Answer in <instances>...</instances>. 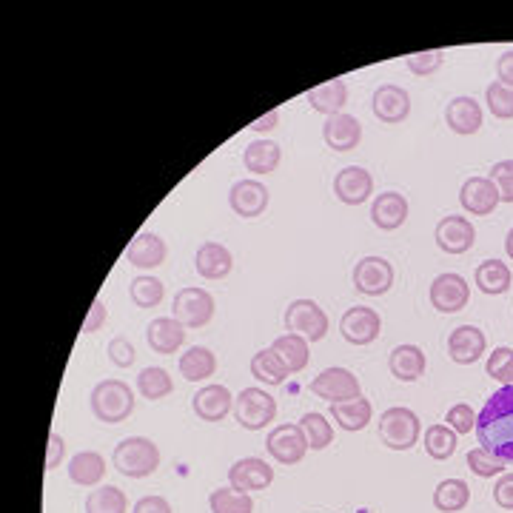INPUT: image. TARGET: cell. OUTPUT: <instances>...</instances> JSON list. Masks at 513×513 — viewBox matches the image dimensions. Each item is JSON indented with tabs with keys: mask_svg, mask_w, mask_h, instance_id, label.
I'll list each match as a JSON object with an SVG mask.
<instances>
[{
	"mask_svg": "<svg viewBox=\"0 0 513 513\" xmlns=\"http://www.w3.org/2000/svg\"><path fill=\"white\" fill-rule=\"evenodd\" d=\"M476 417H479V414H476L468 402H459V405H454V408L445 414V425H448L451 431H456V434H471V431H476Z\"/></svg>",
	"mask_w": 513,
	"mask_h": 513,
	"instance_id": "cell-46",
	"label": "cell"
},
{
	"mask_svg": "<svg viewBox=\"0 0 513 513\" xmlns=\"http://www.w3.org/2000/svg\"><path fill=\"white\" fill-rule=\"evenodd\" d=\"M479 448L491 451L502 462H513V385H502L476 417Z\"/></svg>",
	"mask_w": 513,
	"mask_h": 513,
	"instance_id": "cell-1",
	"label": "cell"
},
{
	"mask_svg": "<svg viewBox=\"0 0 513 513\" xmlns=\"http://www.w3.org/2000/svg\"><path fill=\"white\" fill-rule=\"evenodd\" d=\"M114 468L129 479H146L160 468V448L146 437H126L112 454Z\"/></svg>",
	"mask_w": 513,
	"mask_h": 513,
	"instance_id": "cell-2",
	"label": "cell"
},
{
	"mask_svg": "<svg viewBox=\"0 0 513 513\" xmlns=\"http://www.w3.org/2000/svg\"><path fill=\"white\" fill-rule=\"evenodd\" d=\"M277 417V399L263 388H243L234 397V419L246 431H263Z\"/></svg>",
	"mask_w": 513,
	"mask_h": 513,
	"instance_id": "cell-5",
	"label": "cell"
},
{
	"mask_svg": "<svg viewBox=\"0 0 513 513\" xmlns=\"http://www.w3.org/2000/svg\"><path fill=\"white\" fill-rule=\"evenodd\" d=\"M388 368L399 382H417L428 368V357L419 345H397L388 357Z\"/></svg>",
	"mask_w": 513,
	"mask_h": 513,
	"instance_id": "cell-27",
	"label": "cell"
},
{
	"mask_svg": "<svg viewBox=\"0 0 513 513\" xmlns=\"http://www.w3.org/2000/svg\"><path fill=\"white\" fill-rule=\"evenodd\" d=\"M334 194L340 197L345 206H362L374 194V177L371 171L362 166H345L334 177Z\"/></svg>",
	"mask_w": 513,
	"mask_h": 513,
	"instance_id": "cell-17",
	"label": "cell"
},
{
	"mask_svg": "<svg viewBox=\"0 0 513 513\" xmlns=\"http://www.w3.org/2000/svg\"><path fill=\"white\" fill-rule=\"evenodd\" d=\"M340 331L345 342H351V345H371L382 331L380 314L368 305H354L342 314Z\"/></svg>",
	"mask_w": 513,
	"mask_h": 513,
	"instance_id": "cell-13",
	"label": "cell"
},
{
	"mask_svg": "<svg viewBox=\"0 0 513 513\" xmlns=\"http://www.w3.org/2000/svg\"><path fill=\"white\" fill-rule=\"evenodd\" d=\"M459 203L474 217H488V214H494L502 200H499V191L491 177H468L459 189Z\"/></svg>",
	"mask_w": 513,
	"mask_h": 513,
	"instance_id": "cell-16",
	"label": "cell"
},
{
	"mask_svg": "<svg viewBox=\"0 0 513 513\" xmlns=\"http://www.w3.org/2000/svg\"><path fill=\"white\" fill-rule=\"evenodd\" d=\"M171 317L186 328H206L214 317V297L206 288H183L174 297Z\"/></svg>",
	"mask_w": 513,
	"mask_h": 513,
	"instance_id": "cell-7",
	"label": "cell"
},
{
	"mask_svg": "<svg viewBox=\"0 0 513 513\" xmlns=\"http://www.w3.org/2000/svg\"><path fill=\"white\" fill-rule=\"evenodd\" d=\"M494 502L502 511H513V474H502L494 488Z\"/></svg>",
	"mask_w": 513,
	"mask_h": 513,
	"instance_id": "cell-50",
	"label": "cell"
},
{
	"mask_svg": "<svg viewBox=\"0 0 513 513\" xmlns=\"http://www.w3.org/2000/svg\"><path fill=\"white\" fill-rule=\"evenodd\" d=\"M422 442H425V451H428V456H431V459H437V462H445V459H451V456L456 454V431H451V428H448V425H442V422H437V425H428Z\"/></svg>",
	"mask_w": 513,
	"mask_h": 513,
	"instance_id": "cell-39",
	"label": "cell"
},
{
	"mask_svg": "<svg viewBox=\"0 0 513 513\" xmlns=\"http://www.w3.org/2000/svg\"><path fill=\"white\" fill-rule=\"evenodd\" d=\"M129 294H132V303L137 308H157V305L163 303V297H166V285L160 283L157 277L140 274L129 285Z\"/></svg>",
	"mask_w": 513,
	"mask_h": 513,
	"instance_id": "cell-41",
	"label": "cell"
},
{
	"mask_svg": "<svg viewBox=\"0 0 513 513\" xmlns=\"http://www.w3.org/2000/svg\"><path fill=\"white\" fill-rule=\"evenodd\" d=\"M374 114L382 123L397 126L411 114V95L397 83H382L380 89L374 92Z\"/></svg>",
	"mask_w": 513,
	"mask_h": 513,
	"instance_id": "cell-19",
	"label": "cell"
},
{
	"mask_svg": "<svg viewBox=\"0 0 513 513\" xmlns=\"http://www.w3.org/2000/svg\"><path fill=\"white\" fill-rule=\"evenodd\" d=\"M266 451L280 465H297L308 451V439L300 425H277L266 437Z\"/></svg>",
	"mask_w": 513,
	"mask_h": 513,
	"instance_id": "cell-15",
	"label": "cell"
},
{
	"mask_svg": "<svg viewBox=\"0 0 513 513\" xmlns=\"http://www.w3.org/2000/svg\"><path fill=\"white\" fill-rule=\"evenodd\" d=\"M405 66L414 72V75L425 77L434 75L439 66H442V49H431V52H417V55L405 57Z\"/></svg>",
	"mask_w": 513,
	"mask_h": 513,
	"instance_id": "cell-48",
	"label": "cell"
},
{
	"mask_svg": "<svg viewBox=\"0 0 513 513\" xmlns=\"http://www.w3.org/2000/svg\"><path fill=\"white\" fill-rule=\"evenodd\" d=\"M468 468H471L476 476H482V479H491V476L505 474L508 462H502L499 456H494L491 451H485V448H474V451H468Z\"/></svg>",
	"mask_w": 513,
	"mask_h": 513,
	"instance_id": "cell-44",
	"label": "cell"
},
{
	"mask_svg": "<svg viewBox=\"0 0 513 513\" xmlns=\"http://www.w3.org/2000/svg\"><path fill=\"white\" fill-rule=\"evenodd\" d=\"M268 200H271V191H268L260 180H254V177L237 180V183L231 186V191H228V206H231V211H234L237 217H243V220L260 217V214L268 209Z\"/></svg>",
	"mask_w": 513,
	"mask_h": 513,
	"instance_id": "cell-12",
	"label": "cell"
},
{
	"mask_svg": "<svg viewBox=\"0 0 513 513\" xmlns=\"http://www.w3.org/2000/svg\"><path fill=\"white\" fill-rule=\"evenodd\" d=\"M186 325L177 323L174 317H157L149 323L146 328V342H149V348H152L154 354H160V357H171V354H177L180 348H183V342H186Z\"/></svg>",
	"mask_w": 513,
	"mask_h": 513,
	"instance_id": "cell-20",
	"label": "cell"
},
{
	"mask_svg": "<svg viewBox=\"0 0 513 513\" xmlns=\"http://www.w3.org/2000/svg\"><path fill=\"white\" fill-rule=\"evenodd\" d=\"M109 357H112V362L117 368H129V365H134V360H137L134 345L126 340V337H114V340L109 342Z\"/></svg>",
	"mask_w": 513,
	"mask_h": 513,
	"instance_id": "cell-49",
	"label": "cell"
},
{
	"mask_svg": "<svg viewBox=\"0 0 513 513\" xmlns=\"http://www.w3.org/2000/svg\"><path fill=\"white\" fill-rule=\"evenodd\" d=\"M371 220L382 231H397L408 220V200L399 191H382L371 206Z\"/></svg>",
	"mask_w": 513,
	"mask_h": 513,
	"instance_id": "cell-25",
	"label": "cell"
},
{
	"mask_svg": "<svg viewBox=\"0 0 513 513\" xmlns=\"http://www.w3.org/2000/svg\"><path fill=\"white\" fill-rule=\"evenodd\" d=\"M485 103H488L491 114H494V117H499V120H511L513 117V89L511 86H505V83L494 80V83L485 89Z\"/></svg>",
	"mask_w": 513,
	"mask_h": 513,
	"instance_id": "cell-43",
	"label": "cell"
},
{
	"mask_svg": "<svg viewBox=\"0 0 513 513\" xmlns=\"http://www.w3.org/2000/svg\"><path fill=\"white\" fill-rule=\"evenodd\" d=\"M496 191H499V200L502 203H513V160H499L491 166V174Z\"/></svg>",
	"mask_w": 513,
	"mask_h": 513,
	"instance_id": "cell-47",
	"label": "cell"
},
{
	"mask_svg": "<svg viewBox=\"0 0 513 513\" xmlns=\"http://www.w3.org/2000/svg\"><path fill=\"white\" fill-rule=\"evenodd\" d=\"M380 439L385 448L391 451H411L419 442V434H422V425H419V417L411 411V408H388L380 417Z\"/></svg>",
	"mask_w": 513,
	"mask_h": 513,
	"instance_id": "cell-4",
	"label": "cell"
},
{
	"mask_svg": "<svg viewBox=\"0 0 513 513\" xmlns=\"http://www.w3.org/2000/svg\"><path fill=\"white\" fill-rule=\"evenodd\" d=\"M471 502V488L462 479H442L434 491V508L442 513H459Z\"/></svg>",
	"mask_w": 513,
	"mask_h": 513,
	"instance_id": "cell-35",
	"label": "cell"
},
{
	"mask_svg": "<svg viewBox=\"0 0 513 513\" xmlns=\"http://www.w3.org/2000/svg\"><path fill=\"white\" fill-rule=\"evenodd\" d=\"M166 254H169V248L163 243V237H157L154 231H140L132 243H129V248H126V260L132 266L146 268V271L163 266L166 263Z\"/></svg>",
	"mask_w": 513,
	"mask_h": 513,
	"instance_id": "cell-24",
	"label": "cell"
},
{
	"mask_svg": "<svg viewBox=\"0 0 513 513\" xmlns=\"http://www.w3.org/2000/svg\"><path fill=\"white\" fill-rule=\"evenodd\" d=\"M300 428H303L305 439H308V448L311 451H323L328 448L331 442H334V428H331V422L323 417V414H317V411H308L303 414V419L297 422Z\"/></svg>",
	"mask_w": 513,
	"mask_h": 513,
	"instance_id": "cell-40",
	"label": "cell"
},
{
	"mask_svg": "<svg viewBox=\"0 0 513 513\" xmlns=\"http://www.w3.org/2000/svg\"><path fill=\"white\" fill-rule=\"evenodd\" d=\"M280 146L274 143V140H251L246 149H243V166H246L251 174H257V177H263V174H271V171H277L280 166Z\"/></svg>",
	"mask_w": 513,
	"mask_h": 513,
	"instance_id": "cell-30",
	"label": "cell"
},
{
	"mask_svg": "<svg viewBox=\"0 0 513 513\" xmlns=\"http://www.w3.org/2000/svg\"><path fill=\"white\" fill-rule=\"evenodd\" d=\"M106 317H109L106 303H103V300H95L92 311H89V317H86V323H83V334H95L97 328L106 323Z\"/></svg>",
	"mask_w": 513,
	"mask_h": 513,
	"instance_id": "cell-53",
	"label": "cell"
},
{
	"mask_svg": "<svg viewBox=\"0 0 513 513\" xmlns=\"http://www.w3.org/2000/svg\"><path fill=\"white\" fill-rule=\"evenodd\" d=\"M505 251H508V257L513 260V228L508 231V237H505Z\"/></svg>",
	"mask_w": 513,
	"mask_h": 513,
	"instance_id": "cell-56",
	"label": "cell"
},
{
	"mask_svg": "<svg viewBox=\"0 0 513 513\" xmlns=\"http://www.w3.org/2000/svg\"><path fill=\"white\" fill-rule=\"evenodd\" d=\"M496 75H499V83H505V86L513 89V49L502 52V57L496 60Z\"/></svg>",
	"mask_w": 513,
	"mask_h": 513,
	"instance_id": "cell-54",
	"label": "cell"
},
{
	"mask_svg": "<svg viewBox=\"0 0 513 513\" xmlns=\"http://www.w3.org/2000/svg\"><path fill=\"white\" fill-rule=\"evenodd\" d=\"M394 285V266L385 257H362L354 266V288L368 297H382Z\"/></svg>",
	"mask_w": 513,
	"mask_h": 513,
	"instance_id": "cell-10",
	"label": "cell"
},
{
	"mask_svg": "<svg viewBox=\"0 0 513 513\" xmlns=\"http://www.w3.org/2000/svg\"><path fill=\"white\" fill-rule=\"evenodd\" d=\"M251 377L263 385H283L285 377H288V368L274 354V348H263L251 357Z\"/></svg>",
	"mask_w": 513,
	"mask_h": 513,
	"instance_id": "cell-36",
	"label": "cell"
},
{
	"mask_svg": "<svg viewBox=\"0 0 513 513\" xmlns=\"http://www.w3.org/2000/svg\"><path fill=\"white\" fill-rule=\"evenodd\" d=\"M106 459L97 451H80L69 459V479L80 488H97L106 479Z\"/></svg>",
	"mask_w": 513,
	"mask_h": 513,
	"instance_id": "cell-28",
	"label": "cell"
},
{
	"mask_svg": "<svg viewBox=\"0 0 513 513\" xmlns=\"http://www.w3.org/2000/svg\"><path fill=\"white\" fill-rule=\"evenodd\" d=\"M132 513H171V505L166 496H143L132 508Z\"/></svg>",
	"mask_w": 513,
	"mask_h": 513,
	"instance_id": "cell-52",
	"label": "cell"
},
{
	"mask_svg": "<svg viewBox=\"0 0 513 513\" xmlns=\"http://www.w3.org/2000/svg\"><path fill=\"white\" fill-rule=\"evenodd\" d=\"M277 123H280V109H271V112L263 114V117H257V120L251 123V129H254L257 134H266L271 132Z\"/></svg>",
	"mask_w": 513,
	"mask_h": 513,
	"instance_id": "cell-55",
	"label": "cell"
},
{
	"mask_svg": "<svg viewBox=\"0 0 513 513\" xmlns=\"http://www.w3.org/2000/svg\"><path fill=\"white\" fill-rule=\"evenodd\" d=\"M274 354L283 360V365L288 368V374H300L305 371V365L311 362V351H308V340H303L300 334H288L285 331L283 337L271 342Z\"/></svg>",
	"mask_w": 513,
	"mask_h": 513,
	"instance_id": "cell-31",
	"label": "cell"
},
{
	"mask_svg": "<svg viewBox=\"0 0 513 513\" xmlns=\"http://www.w3.org/2000/svg\"><path fill=\"white\" fill-rule=\"evenodd\" d=\"M274 482V468L268 465L266 459L260 456H246L237 459L228 468V485L240 494H251V491H266L268 485Z\"/></svg>",
	"mask_w": 513,
	"mask_h": 513,
	"instance_id": "cell-9",
	"label": "cell"
},
{
	"mask_svg": "<svg viewBox=\"0 0 513 513\" xmlns=\"http://www.w3.org/2000/svg\"><path fill=\"white\" fill-rule=\"evenodd\" d=\"M488 377H494L502 385H513V348L508 345H499L491 351V360H488Z\"/></svg>",
	"mask_w": 513,
	"mask_h": 513,
	"instance_id": "cell-45",
	"label": "cell"
},
{
	"mask_svg": "<svg viewBox=\"0 0 513 513\" xmlns=\"http://www.w3.org/2000/svg\"><path fill=\"white\" fill-rule=\"evenodd\" d=\"M323 140L325 146L334 149V152H351V149L360 146L362 123L351 114H334V117L325 120Z\"/></svg>",
	"mask_w": 513,
	"mask_h": 513,
	"instance_id": "cell-22",
	"label": "cell"
},
{
	"mask_svg": "<svg viewBox=\"0 0 513 513\" xmlns=\"http://www.w3.org/2000/svg\"><path fill=\"white\" fill-rule=\"evenodd\" d=\"M191 405H194V414L203 422H223L234 411V397L226 385H206L194 394Z\"/></svg>",
	"mask_w": 513,
	"mask_h": 513,
	"instance_id": "cell-21",
	"label": "cell"
},
{
	"mask_svg": "<svg viewBox=\"0 0 513 513\" xmlns=\"http://www.w3.org/2000/svg\"><path fill=\"white\" fill-rule=\"evenodd\" d=\"M308 103L314 112L325 114V117H334V114H342V106L348 103V83L337 77V80H328V83H320L308 92Z\"/></svg>",
	"mask_w": 513,
	"mask_h": 513,
	"instance_id": "cell-29",
	"label": "cell"
},
{
	"mask_svg": "<svg viewBox=\"0 0 513 513\" xmlns=\"http://www.w3.org/2000/svg\"><path fill=\"white\" fill-rule=\"evenodd\" d=\"M209 508L211 513H251L254 511V499H251V494H240L228 485V488L211 491Z\"/></svg>",
	"mask_w": 513,
	"mask_h": 513,
	"instance_id": "cell-42",
	"label": "cell"
},
{
	"mask_svg": "<svg viewBox=\"0 0 513 513\" xmlns=\"http://www.w3.org/2000/svg\"><path fill=\"white\" fill-rule=\"evenodd\" d=\"M92 414L103 425L126 422L134 414V391L123 380L97 382L92 391Z\"/></svg>",
	"mask_w": 513,
	"mask_h": 513,
	"instance_id": "cell-3",
	"label": "cell"
},
{
	"mask_svg": "<svg viewBox=\"0 0 513 513\" xmlns=\"http://www.w3.org/2000/svg\"><path fill=\"white\" fill-rule=\"evenodd\" d=\"M468 303H471V285L454 271L439 274L437 280L431 283V305L437 308L439 314H456Z\"/></svg>",
	"mask_w": 513,
	"mask_h": 513,
	"instance_id": "cell-11",
	"label": "cell"
},
{
	"mask_svg": "<svg viewBox=\"0 0 513 513\" xmlns=\"http://www.w3.org/2000/svg\"><path fill=\"white\" fill-rule=\"evenodd\" d=\"M137 391L140 397L157 402V399H166L174 391V382H171L169 371L160 368V365H149L137 374Z\"/></svg>",
	"mask_w": 513,
	"mask_h": 513,
	"instance_id": "cell-37",
	"label": "cell"
},
{
	"mask_svg": "<svg viewBox=\"0 0 513 513\" xmlns=\"http://www.w3.org/2000/svg\"><path fill=\"white\" fill-rule=\"evenodd\" d=\"M482 106L476 103L474 97L468 95H459L454 97L451 103H448V109H445V120H448V126H451V132L456 134H465V137H471L482 129Z\"/></svg>",
	"mask_w": 513,
	"mask_h": 513,
	"instance_id": "cell-26",
	"label": "cell"
},
{
	"mask_svg": "<svg viewBox=\"0 0 513 513\" xmlns=\"http://www.w3.org/2000/svg\"><path fill=\"white\" fill-rule=\"evenodd\" d=\"M194 268L203 280H223L231 274L234 268V257L223 243H214V240H206L203 246L197 248L194 254Z\"/></svg>",
	"mask_w": 513,
	"mask_h": 513,
	"instance_id": "cell-23",
	"label": "cell"
},
{
	"mask_svg": "<svg viewBox=\"0 0 513 513\" xmlns=\"http://www.w3.org/2000/svg\"><path fill=\"white\" fill-rule=\"evenodd\" d=\"M129 499L117 485H97L92 494L86 496V513H126Z\"/></svg>",
	"mask_w": 513,
	"mask_h": 513,
	"instance_id": "cell-38",
	"label": "cell"
},
{
	"mask_svg": "<svg viewBox=\"0 0 513 513\" xmlns=\"http://www.w3.org/2000/svg\"><path fill=\"white\" fill-rule=\"evenodd\" d=\"M485 348H488V340L476 325H459L448 334V354L456 365H474L482 360Z\"/></svg>",
	"mask_w": 513,
	"mask_h": 513,
	"instance_id": "cell-18",
	"label": "cell"
},
{
	"mask_svg": "<svg viewBox=\"0 0 513 513\" xmlns=\"http://www.w3.org/2000/svg\"><path fill=\"white\" fill-rule=\"evenodd\" d=\"M288 334H300L308 342H320L328 334V317L314 300H294L285 308Z\"/></svg>",
	"mask_w": 513,
	"mask_h": 513,
	"instance_id": "cell-6",
	"label": "cell"
},
{
	"mask_svg": "<svg viewBox=\"0 0 513 513\" xmlns=\"http://www.w3.org/2000/svg\"><path fill=\"white\" fill-rule=\"evenodd\" d=\"M63 454H66V445H63V437L52 431L49 434V451H46V471H55L57 465L63 462Z\"/></svg>",
	"mask_w": 513,
	"mask_h": 513,
	"instance_id": "cell-51",
	"label": "cell"
},
{
	"mask_svg": "<svg viewBox=\"0 0 513 513\" xmlns=\"http://www.w3.org/2000/svg\"><path fill=\"white\" fill-rule=\"evenodd\" d=\"M311 394L314 397L325 399L328 405H334V402H345V399H354L362 397L360 394V380L354 377V371H348V368H325L320 377H314L311 380Z\"/></svg>",
	"mask_w": 513,
	"mask_h": 513,
	"instance_id": "cell-8",
	"label": "cell"
},
{
	"mask_svg": "<svg viewBox=\"0 0 513 513\" xmlns=\"http://www.w3.org/2000/svg\"><path fill=\"white\" fill-rule=\"evenodd\" d=\"M214 371H217V357L206 345H194L180 357V374L189 382L209 380V377H214Z\"/></svg>",
	"mask_w": 513,
	"mask_h": 513,
	"instance_id": "cell-34",
	"label": "cell"
},
{
	"mask_svg": "<svg viewBox=\"0 0 513 513\" xmlns=\"http://www.w3.org/2000/svg\"><path fill=\"white\" fill-rule=\"evenodd\" d=\"M511 268L505 266L502 260H485V263H479L476 266L474 274V283L479 285V291L482 294H488V297H499V294H505L508 288H511Z\"/></svg>",
	"mask_w": 513,
	"mask_h": 513,
	"instance_id": "cell-33",
	"label": "cell"
},
{
	"mask_svg": "<svg viewBox=\"0 0 513 513\" xmlns=\"http://www.w3.org/2000/svg\"><path fill=\"white\" fill-rule=\"evenodd\" d=\"M434 240L437 246L445 251V254H465L471 251L476 243V228L468 217L462 214H448L437 223V231H434Z\"/></svg>",
	"mask_w": 513,
	"mask_h": 513,
	"instance_id": "cell-14",
	"label": "cell"
},
{
	"mask_svg": "<svg viewBox=\"0 0 513 513\" xmlns=\"http://www.w3.org/2000/svg\"><path fill=\"white\" fill-rule=\"evenodd\" d=\"M331 417L340 422L342 431H362L371 417H374V408H371V402L365 397H354V399H345V402H334L331 405Z\"/></svg>",
	"mask_w": 513,
	"mask_h": 513,
	"instance_id": "cell-32",
	"label": "cell"
}]
</instances>
